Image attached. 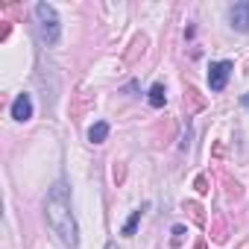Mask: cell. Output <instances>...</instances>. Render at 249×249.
<instances>
[{
    "label": "cell",
    "instance_id": "8",
    "mask_svg": "<svg viewBox=\"0 0 249 249\" xmlns=\"http://www.w3.org/2000/svg\"><path fill=\"white\" fill-rule=\"evenodd\" d=\"M141 208H135L132 214H129V220H126V226H123V234H135V229H138V220H141Z\"/></svg>",
    "mask_w": 249,
    "mask_h": 249
},
{
    "label": "cell",
    "instance_id": "9",
    "mask_svg": "<svg viewBox=\"0 0 249 249\" xmlns=\"http://www.w3.org/2000/svg\"><path fill=\"white\" fill-rule=\"evenodd\" d=\"M240 103H243V106L249 108V94H243V97H240Z\"/></svg>",
    "mask_w": 249,
    "mask_h": 249
},
{
    "label": "cell",
    "instance_id": "2",
    "mask_svg": "<svg viewBox=\"0 0 249 249\" xmlns=\"http://www.w3.org/2000/svg\"><path fill=\"white\" fill-rule=\"evenodd\" d=\"M36 30H38V38L47 44V47H53L56 41H59V36H62V24H59V15H56V9L50 6V3H36Z\"/></svg>",
    "mask_w": 249,
    "mask_h": 249
},
{
    "label": "cell",
    "instance_id": "4",
    "mask_svg": "<svg viewBox=\"0 0 249 249\" xmlns=\"http://www.w3.org/2000/svg\"><path fill=\"white\" fill-rule=\"evenodd\" d=\"M229 21L237 33H249V0H240L229 9Z\"/></svg>",
    "mask_w": 249,
    "mask_h": 249
},
{
    "label": "cell",
    "instance_id": "3",
    "mask_svg": "<svg viewBox=\"0 0 249 249\" xmlns=\"http://www.w3.org/2000/svg\"><path fill=\"white\" fill-rule=\"evenodd\" d=\"M231 62H214L211 68H208V85H211V91H223L226 88V82H229V76H231Z\"/></svg>",
    "mask_w": 249,
    "mask_h": 249
},
{
    "label": "cell",
    "instance_id": "6",
    "mask_svg": "<svg viewBox=\"0 0 249 249\" xmlns=\"http://www.w3.org/2000/svg\"><path fill=\"white\" fill-rule=\"evenodd\" d=\"M106 138H108V123H106V120H97L94 126L88 129V141H91V144H103Z\"/></svg>",
    "mask_w": 249,
    "mask_h": 249
},
{
    "label": "cell",
    "instance_id": "5",
    "mask_svg": "<svg viewBox=\"0 0 249 249\" xmlns=\"http://www.w3.org/2000/svg\"><path fill=\"white\" fill-rule=\"evenodd\" d=\"M12 117H15L18 123H24V120L33 117V100H30V94H18V97H15V103H12Z\"/></svg>",
    "mask_w": 249,
    "mask_h": 249
},
{
    "label": "cell",
    "instance_id": "7",
    "mask_svg": "<svg viewBox=\"0 0 249 249\" xmlns=\"http://www.w3.org/2000/svg\"><path fill=\"white\" fill-rule=\"evenodd\" d=\"M164 103H167V91H164L161 82H156V85L150 88V106H153V108H161Z\"/></svg>",
    "mask_w": 249,
    "mask_h": 249
},
{
    "label": "cell",
    "instance_id": "10",
    "mask_svg": "<svg viewBox=\"0 0 249 249\" xmlns=\"http://www.w3.org/2000/svg\"><path fill=\"white\" fill-rule=\"evenodd\" d=\"M106 249H120V246H117V243L111 240V243H106Z\"/></svg>",
    "mask_w": 249,
    "mask_h": 249
},
{
    "label": "cell",
    "instance_id": "1",
    "mask_svg": "<svg viewBox=\"0 0 249 249\" xmlns=\"http://www.w3.org/2000/svg\"><path fill=\"white\" fill-rule=\"evenodd\" d=\"M47 226L50 231L65 243V246H76L79 243V229H76V220H73V211H71V196H68V185L65 182H56L47 194Z\"/></svg>",
    "mask_w": 249,
    "mask_h": 249
}]
</instances>
